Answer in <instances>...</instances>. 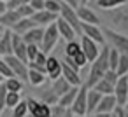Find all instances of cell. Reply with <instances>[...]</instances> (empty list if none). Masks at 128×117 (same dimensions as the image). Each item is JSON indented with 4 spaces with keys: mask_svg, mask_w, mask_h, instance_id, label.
I'll return each mask as SVG.
<instances>
[{
    "mask_svg": "<svg viewBox=\"0 0 128 117\" xmlns=\"http://www.w3.org/2000/svg\"><path fill=\"white\" fill-rule=\"evenodd\" d=\"M46 59H48V54L46 53H42V51H39V54L35 56V59H34V63H37V65H40V66H44L46 65ZM30 63V61H28ZM46 68V66H44Z\"/></svg>",
    "mask_w": 128,
    "mask_h": 117,
    "instance_id": "46",
    "label": "cell"
},
{
    "mask_svg": "<svg viewBox=\"0 0 128 117\" xmlns=\"http://www.w3.org/2000/svg\"><path fill=\"white\" fill-rule=\"evenodd\" d=\"M104 73H105V68L95 59V61L91 63V66H90V73H88V77H86V80H84L82 84H84L88 89H91V87H95V84H96L98 80H102Z\"/></svg>",
    "mask_w": 128,
    "mask_h": 117,
    "instance_id": "9",
    "label": "cell"
},
{
    "mask_svg": "<svg viewBox=\"0 0 128 117\" xmlns=\"http://www.w3.org/2000/svg\"><path fill=\"white\" fill-rule=\"evenodd\" d=\"M20 19L21 18H20V14L14 9H7L4 14H0V26H2L4 30H11Z\"/></svg>",
    "mask_w": 128,
    "mask_h": 117,
    "instance_id": "19",
    "label": "cell"
},
{
    "mask_svg": "<svg viewBox=\"0 0 128 117\" xmlns=\"http://www.w3.org/2000/svg\"><path fill=\"white\" fill-rule=\"evenodd\" d=\"M126 82H128V75H126Z\"/></svg>",
    "mask_w": 128,
    "mask_h": 117,
    "instance_id": "57",
    "label": "cell"
},
{
    "mask_svg": "<svg viewBox=\"0 0 128 117\" xmlns=\"http://www.w3.org/2000/svg\"><path fill=\"white\" fill-rule=\"evenodd\" d=\"M86 91H88V87L84 84L79 86V91L76 94V100L70 105V110H72L74 115H88L86 114Z\"/></svg>",
    "mask_w": 128,
    "mask_h": 117,
    "instance_id": "8",
    "label": "cell"
},
{
    "mask_svg": "<svg viewBox=\"0 0 128 117\" xmlns=\"http://www.w3.org/2000/svg\"><path fill=\"white\" fill-rule=\"evenodd\" d=\"M95 91H98L102 96H107V94H114V86L112 84H109L107 80H98L96 84H95V87H93Z\"/></svg>",
    "mask_w": 128,
    "mask_h": 117,
    "instance_id": "29",
    "label": "cell"
},
{
    "mask_svg": "<svg viewBox=\"0 0 128 117\" xmlns=\"http://www.w3.org/2000/svg\"><path fill=\"white\" fill-rule=\"evenodd\" d=\"M39 101H42V103H46V105L53 107V105H56V103H58V96H56V93L49 87V89H46V91H42V93H40V100H39Z\"/></svg>",
    "mask_w": 128,
    "mask_h": 117,
    "instance_id": "28",
    "label": "cell"
},
{
    "mask_svg": "<svg viewBox=\"0 0 128 117\" xmlns=\"http://www.w3.org/2000/svg\"><path fill=\"white\" fill-rule=\"evenodd\" d=\"M49 117H51V115H49Z\"/></svg>",
    "mask_w": 128,
    "mask_h": 117,
    "instance_id": "61",
    "label": "cell"
},
{
    "mask_svg": "<svg viewBox=\"0 0 128 117\" xmlns=\"http://www.w3.org/2000/svg\"><path fill=\"white\" fill-rule=\"evenodd\" d=\"M60 18H62V19H65V21L74 28L76 35H81V21H79L77 12H76V9H74V7H70V5H67V4H62Z\"/></svg>",
    "mask_w": 128,
    "mask_h": 117,
    "instance_id": "5",
    "label": "cell"
},
{
    "mask_svg": "<svg viewBox=\"0 0 128 117\" xmlns=\"http://www.w3.org/2000/svg\"><path fill=\"white\" fill-rule=\"evenodd\" d=\"M28 5H30L35 12H37V11H42V9H44V0H30Z\"/></svg>",
    "mask_w": 128,
    "mask_h": 117,
    "instance_id": "47",
    "label": "cell"
},
{
    "mask_svg": "<svg viewBox=\"0 0 128 117\" xmlns=\"http://www.w3.org/2000/svg\"><path fill=\"white\" fill-rule=\"evenodd\" d=\"M28 115V108H26V101L21 100L14 108H12V117H26Z\"/></svg>",
    "mask_w": 128,
    "mask_h": 117,
    "instance_id": "35",
    "label": "cell"
},
{
    "mask_svg": "<svg viewBox=\"0 0 128 117\" xmlns=\"http://www.w3.org/2000/svg\"><path fill=\"white\" fill-rule=\"evenodd\" d=\"M26 117H28V115H26Z\"/></svg>",
    "mask_w": 128,
    "mask_h": 117,
    "instance_id": "62",
    "label": "cell"
},
{
    "mask_svg": "<svg viewBox=\"0 0 128 117\" xmlns=\"http://www.w3.org/2000/svg\"><path fill=\"white\" fill-rule=\"evenodd\" d=\"M79 44H81V51H82V54L86 56L88 63H93V61L96 59L98 53H100V47H98V44H96V42H93L91 39L84 37V35H81V40H79Z\"/></svg>",
    "mask_w": 128,
    "mask_h": 117,
    "instance_id": "6",
    "label": "cell"
},
{
    "mask_svg": "<svg viewBox=\"0 0 128 117\" xmlns=\"http://www.w3.org/2000/svg\"><path fill=\"white\" fill-rule=\"evenodd\" d=\"M116 107H118V103H116L114 94H107V96L100 98V101H98V105H96L93 114H112L116 110Z\"/></svg>",
    "mask_w": 128,
    "mask_h": 117,
    "instance_id": "15",
    "label": "cell"
},
{
    "mask_svg": "<svg viewBox=\"0 0 128 117\" xmlns=\"http://www.w3.org/2000/svg\"><path fill=\"white\" fill-rule=\"evenodd\" d=\"M4 2H7V0H4Z\"/></svg>",
    "mask_w": 128,
    "mask_h": 117,
    "instance_id": "58",
    "label": "cell"
},
{
    "mask_svg": "<svg viewBox=\"0 0 128 117\" xmlns=\"http://www.w3.org/2000/svg\"><path fill=\"white\" fill-rule=\"evenodd\" d=\"M100 98H102V94H100L98 91H95L93 87L86 91V114H88V115L95 112V108H96Z\"/></svg>",
    "mask_w": 128,
    "mask_h": 117,
    "instance_id": "21",
    "label": "cell"
},
{
    "mask_svg": "<svg viewBox=\"0 0 128 117\" xmlns=\"http://www.w3.org/2000/svg\"><path fill=\"white\" fill-rule=\"evenodd\" d=\"M81 35L91 39L93 42H96L98 46H104L105 44V37L102 33V28L96 26V25H88V23H81Z\"/></svg>",
    "mask_w": 128,
    "mask_h": 117,
    "instance_id": "7",
    "label": "cell"
},
{
    "mask_svg": "<svg viewBox=\"0 0 128 117\" xmlns=\"http://www.w3.org/2000/svg\"><path fill=\"white\" fill-rule=\"evenodd\" d=\"M2 82H4V77H2V75H0V84H2Z\"/></svg>",
    "mask_w": 128,
    "mask_h": 117,
    "instance_id": "55",
    "label": "cell"
},
{
    "mask_svg": "<svg viewBox=\"0 0 128 117\" xmlns=\"http://www.w3.org/2000/svg\"><path fill=\"white\" fill-rule=\"evenodd\" d=\"M88 2H90V0H79V5H86Z\"/></svg>",
    "mask_w": 128,
    "mask_h": 117,
    "instance_id": "52",
    "label": "cell"
},
{
    "mask_svg": "<svg viewBox=\"0 0 128 117\" xmlns=\"http://www.w3.org/2000/svg\"><path fill=\"white\" fill-rule=\"evenodd\" d=\"M2 32H4V28H2V26H0V33H2Z\"/></svg>",
    "mask_w": 128,
    "mask_h": 117,
    "instance_id": "56",
    "label": "cell"
},
{
    "mask_svg": "<svg viewBox=\"0 0 128 117\" xmlns=\"http://www.w3.org/2000/svg\"><path fill=\"white\" fill-rule=\"evenodd\" d=\"M46 79H48L46 73L37 72V70H30V68H28V82H30L32 86L39 87V86H42V84L46 82Z\"/></svg>",
    "mask_w": 128,
    "mask_h": 117,
    "instance_id": "26",
    "label": "cell"
},
{
    "mask_svg": "<svg viewBox=\"0 0 128 117\" xmlns=\"http://www.w3.org/2000/svg\"><path fill=\"white\" fill-rule=\"evenodd\" d=\"M12 32L11 30H4L0 35V58H6L12 54V40H11Z\"/></svg>",
    "mask_w": 128,
    "mask_h": 117,
    "instance_id": "20",
    "label": "cell"
},
{
    "mask_svg": "<svg viewBox=\"0 0 128 117\" xmlns=\"http://www.w3.org/2000/svg\"><path fill=\"white\" fill-rule=\"evenodd\" d=\"M54 25H56V30H58V33H60V37L65 39L67 42H68V40H74V39L77 37L76 32H74V28H72L65 19H62L60 16H58V19L54 21Z\"/></svg>",
    "mask_w": 128,
    "mask_h": 117,
    "instance_id": "18",
    "label": "cell"
},
{
    "mask_svg": "<svg viewBox=\"0 0 128 117\" xmlns=\"http://www.w3.org/2000/svg\"><path fill=\"white\" fill-rule=\"evenodd\" d=\"M70 87H72V86H70L63 77H58L56 80H53V86H51V89L56 93V96H58V98H60V96H63Z\"/></svg>",
    "mask_w": 128,
    "mask_h": 117,
    "instance_id": "25",
    "label": "cell"
},
{
    "mask_svg": "<svg viewBox=\"0 0 128 117\" xmlns=\"http://www.w3.org/2000/svg\"><path fill=\"white\" fill-rule=\"evenodd\" d=\"M58 40H60V33H58V30H56V25L53 23V25L46 26V28H44V35H42L40 51L46 53V54H49V53L54 49V46H56Z\"/></svg>",
    "mask_w": 128,
    "mask_h": 117,
    "instance_id": "3",
    "label": "cell"
},
{
    "mask_svg": "<svg viewBox=\"0 0 128 117\" xmlns=\"http://www.w3.org/2000/svg\"><path fill=\"white\" fill-rule=\"evenodd\" d=\"M0 75L4 77V80H6V79H11V77H14L12 70H11V68H9V65L4 61V58H0Z\"/></svg>",
    "mask_w": 128,
    "mask_h": 117,
    "instance_id": "38",
    "label": "cell"
},
{
    "mask_svg": "<svg viewBox=\"0 0 128 117\" xmlns=\"http://www.w3.org/2000/svg\"><path fill=\"white\" fill-rule=\"evenodd\" d=\"M46 75L51 80H56L58 77H62V61L56 56H48L46 59Z\"/></svg>",
    "mask_w": 128,
    "mask_h": 117,
    "instance_id": "14",
    "label": "cell"
},
{
    "mask_svg": "<svg viewBox=\"0 0 128 117\" xmlns=\"http://www.w3.org/2000/svg\"><path fill=\"white\" fill-rule=\"evenodd\" d=\"M37 25L32 21V18H21L12 28H11V32L12 33H16V35H25L28 30H32V28H35Z\"/></svg>",
    "mask_w": 128,
    "mask_h": 117,
    "instance_id": "22",
    "label": "cell"
},
{
    "mask_svg": "<svg viewBox=\"0 0 128 117\" xmlns=\"http://www.w3.org/2000/svg\"><path fill=\"white\" fill-rule=\"evenodd\" d=\"M74 117H90V115H74Z\"/></svg>",
    "mask_w": 128,
    "mask_h": 117,
    "instance_id": "54",
    "label": "cell"
},
{
    "mask_svg": "<svg viewBox=\"0 0 128 117\" xmlns=\"http://www.w3.org/2000/svg\"><path fill=\"white\" fill-rule=\"evenodd\" d=\"M123 108H124V110H126V114H128V101L124 103V107H123Z\"/></svg>",
    "mask_w": 128,
    "mask_h": 117,
    "instance_id": "53",
    "label": "cell"
},
{
    "mask_svg": "<svg viewBox=\"0 0 128 117\" xmlns=\"http://www.w3.org/2000/svg\"><path fill=\"white\" fill-rule=\"evenodd\" d=\"M11 40H12V56H16L23 63H28V58H26V44L23 42L21 35L12 33L11 35Z\"/></svg>",
    "mask_w": 128,
    "mask_h": 117,
    "instance_id": "13",
    "label": "cell"
},
{
    "mask_svg": "<svg viewBox=\"0 0 128 117\" xmlns=\"http://www.w3.org/2000/svg\"><path fill=\"white\" fill-rule=\"evenodd\" d=\"M114 98L118 107H124V103L128 101V82H126V75L119 77L118 82L114 84Z\"/></svg>",
    "mask_w": 128,
    "mask_h": 117,
    "instance_id": "10",
    "label": "cell"
},
{
    "mask_svg": "<svg viewBox=\"0 0 128 117\" xmlns=\"http://www.w3.org/2000/svg\"><path fill=\"white\" fill-rule=\"evenodd\" d=\"M28 117H32V115H28Z\"/></svg>",
    "mask_w": 128,
    "mask_h": 117,
    "instance_id": "59",
    "label": "cell"
},
{
    "mask_svg": "<svg viewBox=\"0 0 128 117\" xmlns=\"http://www.w3.org/2000/svg\"><path fill=\"white\" fill-rule=\"evenodd\" d=\"M119 56H121V54H119L114 47L109 46V58H107V59H109V70H114V72H116V66H118Z\"/></svg>",
    "mask_w": 128,
    "mask_h": 117,
    "instance_id": "34",
    "label": "cell"
},
{
    "mask_svg": "<svg viewBox=\"0 0 128 117\" xmlns=\"http://www.w3.org/2000/svg\"><path fill=\"white\" fill-rule=\"evenodd\" d=\"M56 19H58V14H53V12L46 11V9L37 11V12H34V16H32V21H34L37 26H42V28L53 25Z\"/></svg>",
    "mask_w": 128,
    "mask_h": 117,
    "instance_id": "12",
    "label": "cell"
},
{
    "mask_svg": "<svg viewBox=\"0 0 128 117\" xmlns=\"http://www.w3.org/2000/svg\"><path fill=\"white\" fill-rule=\"evenodd\" d=\"M4 61L9 65V68L12 70L14 77H18L20 80H28V63H23L21 59H18L16 56H6Z\"/></svg>",
    "mask_w": 128,
    "mask_h": 117,
    "instance_id": "4",
    "label": "cell"
},
{
    "mask_svg": "<svg viewBox=\"0 0 128 117\" xmlns=\"http://www.w3.org/2000/svg\"><path fill=\"white\" fill-rule=\"evenodd\" d=\"M79 51H81V44H79L77 39L67 42V46H65V56H67V58H72V56H74L76 53H79Z\"/></svg>",
    "mask_w": 128,
    "mask_h": 117,
    "instance_id": "31",
    "label": "cell"
},
{
    "mask_svg": "<svg viewBox=\"0 0 128 117\" xmlns=\"http://www.w3.org/2000/svg\"><path fill=\"white\" fill-rule=\"evenodd\" d=\"M110 23L116 26V32H121L124 35H128V2L114 11H110L109 16Z\"/></svg>",
    "mask_w": 128,
    "mask_h": 117,
    "instance_id": "2",
    "label": "cell"
},
{
    "mask_svg": "<svg viewBox=\"0 0 128 117\" xmlns=\"http://www.w3.org/2000/svg\"><path fill=\"white\" fill-rule=\"evenodd\" d=\"M76 12H77V18H79L81 23L96 25V26H100V23H102V19H100L90 7H86V5H77V7H76Z\"/></svg>",
    "mask_w": 128,
    "mask_h": 117,
    "instance_id": "11",
    "label": "cell"
},
{
    "mask_svg": "<svg viewBox=\"0 0 128 117\" xmlns=\"http://www.w3.org/2000/svg\"><path fill=\"white\" fill-rule=\"evenodd\" d=\"M60 2H62V4H67V5L74 7V9H76V7L79 5V2H77V0H60Z\"/></svg>",
    "mask_w": 128,
    "mask_h": 117,
    "instance_id": "48",
    "label": "cell"
},
{
    "mask_svg": "<svg viewBox=\"0 0 128 117\" xmlns=\"http://www.w3.org/2000/svg\"><path fill=\"white\" fill-rule=\"evenodd\" d=\"M6 93H7V89H6V86L2 82L0 84V115H2V112L6 110Z\"/></svg>",
    "mask_w": 128,
    "mask_h": 117,
    "instance_id": "44",
    "label": "cell"
},
{
    "mask_svg": "<svg viewBox=\"0 0 128 117\" xmlns=\"http://www.w3.org/2000/svg\"><path fill=\"white\" fill-rule=\"evenodd\" d=\"M90 117H112V114H93Z\"/></svg>",
    "mask_w": 128,
    "mask_h": 117,
    "instance_id": "50",
    "label": "cell"
},
{
    "mask_svg": "<svg viewBox=\"0 0 128 117\" xmlns=\"http://www.w3.org/2000/svg\"><path fill=\"white\" fill-rule=\"evenodd\" d=\"M62 117H74V114H72V110H70V108H67V110H65V114H63Z\"/></svg>",
    "mask_w": 128,
    "mask_h": 117,
    "instance_id": "51",
    "label": "cell"
},
{
    "mask_svg": "<svg viewBox=\"0 0 128 117\" xmlns=\"http://www.w3.org/2000/svg\"><path fill=\"white\" fill-rule=\"evenodd\" d=\"M70 59L74 61V65H76V66H77L79 70H81L82 66H86V65H88V59H86V56L82 54V51H79V53H76V54H74V56H72Z\"/></svg>",
    "mask_w": 128,
    "mask_h": 117,
    "instance_id": "36",
    "label": "cell"
},
{
    "mask_svg": "<svg viewBox=\"0 0 128 117\" xmlns=\"http://www.w3.org/2000/svg\"><path fill=\"white\" fill-rule=\"evenodd\" d=\"M95 2H96V7L102 11H114V9L124 5L128 0H95Z\"/></svg>",
    "mask_w": 128,
    "mask_h": 117,
    "instance_id": "24",
    "label": "cell"
},
{
    "mask_svg": "<svg viewBox=\"0 0 128 117\" xmlns=\"http://www.w3.org/2000/svg\"><path fill=\"white\" fill-rule=\"evenodd\" d=\"M62 77L70 84V86H76V87H79V86H82V79H81V73L79 72H76V70H72L70 66H67L63 61H62Z\"/></svg>",
    "mask_w": 128,
    "mask_h": 117,
    "instance_id": "16",
    "label": "cell"
},
{
    "mask_svg": "<svg viewBox=\"0 0 128 117\" xmlns=\"http://www.w3.org/2000/svg\"><path fill=\"white\" fill-rule=\"evenodd\" d=\"M49 112H51V107L42 103V101H39V107H37V110H35V114L32 117H49Z\"/></svg>",
    "mask_w": 128,
    "mask_h": 117,
    "instance_id": "37",
    "label": "cell"
},
{
    "mask_svg": "<svg viewBox=\"0 0 128 117\" xmlns=\"http://www.w3.org/2000/svg\"><path fill=\"white\" fill-rule=\"evenodd\" d=\"M77 91H79V87L72 86V87H70L63 96H60V98H58V105H62L63 108H70V105H72V103H74V100H76Z\"/></svg>",
    "mask_w": 128,
    "mask_h": 117,
    "instance_id": "23",
    "label": "cell"
},
{
    "mask_svg": "<svg viewBox=\"0 0 128 117\" xmlns=\"http://www.w3.org/2000/svg\"><path fill=\"white\" fill-rule=\"evenodd\" d=\"M42 35H44V28L42 26H35V28H32V30H28L25 35H21V39H23V42L28 46V44H34V46H39L40 47V44H42Z\"/></svg>",
    "mask_w": 128,
    "mask_h": 117,
    "instance_id": "17",
    "label": "cell"
},
{
    "mask_svg": "<svg viewBox=\"0 0 128 117\" xmlns=\"http://www.w3.org/2000/svg\"><path fill=\"white\" fill-rule=\"evenodd\" d=\"M102 33L105 37V42L110 44V47H114L119 54L128 56V35L116 32L114 28H109V26H102Z\"/></svg>",
    "mask_w": 128,
    "mask_h": 117,
    "instance_id": "1",
    "label": "cell"
},
{
    "mask_svg": "<svg viewBox=\"0 0 128 117\" xmlns=\"http://www.w3.org/2000/svg\"><path fill=\"white\" fill-rule=\"evenodd\" d=\"M102 79H104V80H107L109 84H112V86H114V84L118 82V79H119V77H118V73H116L114 70H105V73H104V77H102Z\"/></svg>",
    "mask_w": 128,
    "mask_h": 117,
    "instance_id": "42",
    "label": "cell"
},
{
    "mask_svg": "<svg viewBox=\"0 0 128 117\" xmlns=\"http://www.w3.org/2000/svg\"><path fill=\"white\" fill-rule=\"evenodd\" d=\"M14 11L20 14V18H32V16H34V12H35V11H34L28 4H26V5H21V7L14 9Z\"/></svg>",
    "mask_w": 128,
    "mask_h": 117,
    "instance_id": "39",
    "label": "cell"
},
{
    "mask_svg": "<svg viewBox=\"0 0 128 117\" xmlns=\"http://www.w3.org/2000/svg\"><path fill=\"white\" fill-rule=\"evenodd\" d=\"M7 11V4L4 2V0H0V14H4Z\"/></svg>",
    "mask_w": 128,
    "mask_h": 117,
    "instance_id": "49",
    "label": "cell"
},
{
    "mask_svg": "<svg viewBox=\"0 0 128 117\" xmlns=\"http://www.w3.org/2000/svg\"><path fill=\"white\" fill-rule=\"evenodd\" d=\"M21 101V93H6V108H14Z\"/></svg>",
    "mask_w": 128,
    "mask_h": 117,
    "instance_id": "32",
    "label": "cell"
},
{
    "mask_svg": "<svg viewBox=\"0 0 128 117\" xmlns=\"http://www.w3.org/2000/svg\"><path fill=\"white\" fill-rule=\"evenodd\" d=\"M44 9L53 12V14H58L60 16V9H62V2L60 0H44Z\"/></svg>",
    "mask_w": 128,
    "mask_h": 117,
    "instance_id": "33",
    "label": "cell"
},
{
    "mask_svg": "<svg viewBox=\"0 0 128 117\" xmlns=\"http://www.w3.org/2000/svg\"><path fill=\"white\" fill-rule=\"evenodd\" d=\"M4 86L9 93H21L23 91V80H20L18 77H11L4 80Z\"/></svg>",
    "mask_w": 128,
    "mask_h": 117,
    "instance_id": "27",
    "label": "cell"
},
{
    "mask_svg": "<svg viewBox=\"0 0 128 117\" xmlns=\"http://www.w3.org/2000/svg\"><path fill=\"white\" fill-rule=\"evenodd\" d=\"M77 2H79V0H77Z\"/></svg>",
    "mask_w": 128,
    "mask_h": 117,
    "instance_id": "60",
    "label": "cell"
},
{
    "mask_svg": "<svg viewBox=\"0 0 128 117\" xmlns=\"http://www.w3.org/2000/svg\"><path fill=\"white\" fill-rule=\"evenodd\" d=\"M7 9H18V7H21V5H26V4H30V0H7Z\"/></svg>",
    "mask_w": 128,
    "mask_h": 117,
    "instance_id": "43",
    "label": "cell"
},
{
    "mask_svg": "<svg viewBox=\"0 0 128 117\" xmlns=\"http://www.w3.org/2000/svg\"><path fill=\"white\" fill-rule=\"evenodd\" d=\"M26 108H28V115H34L35 114V110H37V107H39V100H35V98H32V96H28L26 100Z\"/></svg>",
    "mask_w": 128,
    "mask_h": 117,
    "instance_id": "41",
    "label": "cell"
},
{
    "mask_svg": "<svg viewBox=\"0 0 128 117\" xmlns=\"http://www.w3.org/2000/svg\"><path fill=\"white\" fill-rule=\"evenodd\" d=\"M116 73H118V77H124V75H128V56H124V54L119 56L118 66H116Z\"/></svg>",
    "mask_w": 128,
    "mask_h": 117,
    "instance_id": "30",
    "label": "cell"
},
{
    "mask_svg": "<svg viewBox=\"0 0 128 117\" xmlns=\"http://www.w3.org/2000/svg\"><path fill=\"white\" fill-rule=\"evenodd\" d=\"M39 51H40V47H39V46L28 44V46H26V58H28V61H34V59H35V56L39 54Z\"/></svg>",
    "mask_w": 128,
    "mask_h": 117,
    "instance_id": "40",
    "label": "cell"
},
{
    "mask_svg": "<svg viewBox=\"0 0 128 117\" xmlns=\"http://www.w3.org/2000/svg\"><path fill=\"white\" fill-rule=\"evenodd\" d=\"M65 110H67V108H63L62 105H58V103H56V105H53V107H51L49 115H51V117H62V115L65 114Z\"/></svg>",
    "mask_w": 128,
    "mask_h": 117,
    "instance_id": "45",
    "label": "cell"
}]
</instances>
